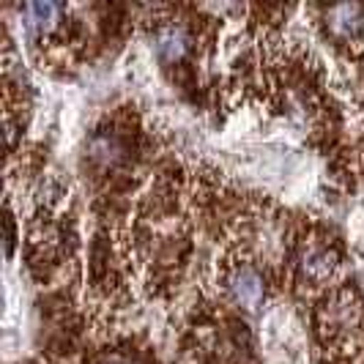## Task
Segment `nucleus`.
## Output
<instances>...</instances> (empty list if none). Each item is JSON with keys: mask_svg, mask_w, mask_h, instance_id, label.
<instances>
[{"mask_svg": "<svg viewBox=\"0 0 364 364\" xmlns=\"http://www.w3.org/2000/svg\"><path fill=\"white\" fill-rule=\"evenodd\" d=\"M228 293L230 299L236 301L238 307L244 310H260L263 307V299H266V279L257 266L252 263H236L230 272H228Z\"/></svg>", "mask_w": 364, "mask_h": 364, "instance_id": "nucleus-1", "label": "nucleus"}, {"mask_svg": "<svg viewBox=\"0 0 364 364\" xmlns=\"http://www.w3.org/2000/svg\"><path fill=\"white\" fill-rule=\"evenodd\" d=\"M337 272V252L328 244L310 241L296 255V274L304 285H326Z\"/></svg>", "mask_w": 364, "mask_h": 364, "instance_id": "nucleus-2", "label": "nucleus"}, {"mask_svg": "<svg viewBox=\"0 0 364 364\" xmlns=\"http://www.w3.org/2000/svg\"><path fill=\"white\" fill-rule=\"evenodd\" d=\"M154 47H156V55L162 63H178V60H183V55L189 53L192 36L181 22H164L154 36Z\"/></svg>", "mask_w": 364, "mask_h": 364, "instance_id": "nucleus-3", "label": "nucleus"}, {"mask_svg": "<svg viewBox=\"0 0 364 364\" xmlns=\"http://www.w3.org/2000/svg\"><path fill=\"white\" fill-rule=\"evenodd\" d=\"M88 154L93 162H99L102 167H115L127 156V143L115 132H96L88 143Z\"/></svg>", "mask_w": 364, "mask_h": 364, "instance_id": "nucleus-4", "label": "nucleus"}, {"mask_svg": "<svg viewBox=\"0 0 364 364\" xmlns=\"http://www.w3.org/2000/svg\"><path fill=\"white\" fill-rule=\"evenodd\" d=\"M63 6L55 3H31L25 6V25L36 36H50L55 28L63 22Z\"/></svg>", "mask_w": 364, "mask_h": 364, "instance_id": "nucleus-5", "label": "nucleus"}, {"mask_svg": "<svg viewBox=\"0 0 364 364\" xmlns=\"http://www.w3.org/2000/svg\"><path fill=\"white\" fill-rule=\"evenodd\" d=\"M328 19H331L328 22L331 31L343 38H353L364 25L359 6H334V9H328Z\"/></svg>", "mask_w": 364, "mask_h": 364, "instance_id": "nucleus-6", "label": "nucleus"}, {"mask_svg": "<svg viewBox=\"0 0 364 364\" xmlns=\"http://www.w3.org/2000/svg\"><path fill=\"white\" fill-rule=\"evenodd\" d=\"M112 364H121V362H112Z\"/></svg>", "mask_w": 364, "mask_h": 364, "instance_id": "nucleus-7", "label": "nucleus"}]
</instances>
